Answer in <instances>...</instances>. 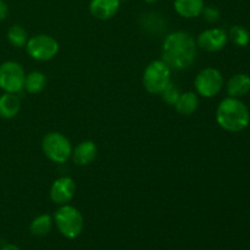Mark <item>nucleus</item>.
<instances>
[{
    "label": "nucleus",
    "mask_w": 250,
    "mask_h": 250,
    "mask_svg": "<svg viewBox=\"0 0 250 250\" xmlns=\"http://www.w3.org/2000/svg\"><path fill=\"white\" fill-rule=\"evenodd\" d=\"M120 5L121 0H92L89 4V11L95 19L106 21L117 14Z\"/></svg>",
    "instance_id": "nucleus-11"
},
{
    "label": "nucleus",
    "mask_w": 250,
    "mask_h": 250,
    "mask_svg": "<svg viewBox=\"0 0 250 250\" xmlns=\"http://www.w3.org/2000/svg\"><path fill=\"white\" fill-rule=\"evenodd\" d=\"M224 83V76L217 68L207 67L195 76L194 87L203 98H214L221 92Z\"/></svg>",
    "instance_id": "nucleus-7"
},
{
    "label": "nucleus",
    "mask_w": 250,
    "mask_h": 250,
    "mask_svg": "<svg viewBox=\"0 0 250 250\" xmlns=\"http://www.w3.org/2000/svg\"><path fill=\"white\" fill-rule=\"evenodd\" d=\"M229 39L237 46H247L250 42V33L243 26L231 27L229 32Z\"/></svg>",
    "instance_id": "nucleus-20"
},
{
    "label": "nucleus",
    "mask_w": 250,
    "mask_h": 250,
    "mask_svg": "<svg viewBox=\"0 0 250 250\" xmlns=\"http://www.w3.org/2000/svg\"><path fill=\"white\" fill-rule=\"evenodd\" d=\"M227 93L232 98L246 97L250 92V76L247 73H236L229 80L226 85Z\"/></svg>",
    "instance_id": "nucleus-13"
},
{
    "label": "nucleus",
    "mask_w": 250,
    "mask_h": 250,
    "mask_svg": "<svg viewBox=\"0 0 250 250\" xmlns=\"http://www.w3.org/2000/svg\"><path fill=\"white\" fill-rule=\"evenodd\" d=\"M161 53L163 60L171 68L187 70L197 58V42L188 32H172L164 39Z\"/></svg>",
    "instance_id": "nucleus-1"
},
{
    "label": "nucleus",
    "mask_w": 250,
    "mask_h": 250,
    "mask_svg": "<svg viewBox=\"0 0 250 250\" xmlns=\"http://www.w3.org/2000/svg\"><path fill=\"white\" fill-rule=\"evenodd\" d=\"M54 222L59 232L68 239H75L82 233L84 219L77 208L72 205H61L54 215Z\"/></svg>",
    "instance_id": "nucleus-3"
},
{
    "label": "nucleus",
    "mask_w": 250,
    "mask_h": 250,
    "mask_svg": "<svg viewBox=\"0 0 250 250\" xmlns=\"http://www.w3.org/2000/svg\"><path fill=\"white\" fill-rule=\"evenodd\" d=\"M98 155V148L94 142L92 141H83L72 149V158L73 163L78 166H85L92 164Z\"/></svg>",
    "instance_id": "nucleus-12"
},
{
    "label": "nucleus",
    "mask_w": 250,
    "mask_h": 250,
    "mask_svg": "<svg viewBox=\"0 0 250 250\" xmlns=\"http://www.w3.org/2000/svg\"><path fill=\"white\" fill-rule=\"evenodd\" d=\"M198 106H199V98L194 92L181 93L180 98L175 104L176 111L183 116H189V115L194 114Z\"/></svg>",
    "instance_id": "nucleus-16"
},
{
    "label": "nucleus",
    "mask_w": 250,
    "mask_h": 250,
    "mask_svg": "<svg viewBox=\"0 0 250 250\" xmlns=\"http://www.w3.org/2000/svg\"><path fill=\"white\" fill-rule=\"evenodd\" d=\"M0 250H21V249H20L17 246H15V244H6V246L2 247Z\"/></svg>",
    "instance_id": "nucleus-24"
},
{
    "label": "nucleus",
    "mask_w": 250,
    "mask_h": 250,
    "mask_svg": "<svg viewBox=\"0 0 250 250\" xmlns=\"http://www.w3.org/2000/svg\"><path fill=\"white\" fill-rule=\"evenodd\" d=\"M173 7L180 16L185 19H195L204 10V0H175Z\"/></svg>",
    "instance_id": "nucleus-14"
},
{
    "label": "nucleus",
    "mask_w": 250,
    "mask_h": 250,
    "mask_svg": "<svg viewBox=\"0 0 250 250\" xmlns=\"http://www.w3.org/2000/svg\"><path fill=\"white\" fill-rule=\"evenodd\" d=\"M76 193V183L71 177L63 176L53 182L50 188L51 202L58 205H66L72 200Z\"/></svg>",
    "instance_id": "nucleus-10"
},
{
    "label": "nucleus",
    "mask_w": 250,
    "mask_h": 250,
    "mask_svg": "<svg viewBox=\"0 0 250 250\" xmlns=\"http://www.w3.org/2000/svg\"><path fill=\"white\" fill-rule=\"evenodd\" d=\"M26 51L33 60L44 62L58 55L59 43L49 34H36L27 41Z\"/></svg>",
    "instance_id": "nucleus-6"
},
{
    "label": "nucleus",
    "mask_w": 250,
    "mask_h": 250,
    "mask_svg": "<svg viewBox=\"0 0 250 250\" xmlns=\"http://www.w3.org/2000/svg\"><path fill=\"white\" fill-rule=\"evenodd\" d=\"M21 110V99L15 93H4L0 95V117L14 119Z\"/></svg>",
    "instance_id": "nucleus-15"
},
{
    "label": "nucleus",
    "mask_w": 250,
    "mask_h": 250,
    "mask_svg": "<svg viewBox=\"0 0 250 250\" xmlns=\"http://www.w3.org/2000/svg\"><path fill=\"white\" fill-rule=\"evenodd\" d=\"M202 15L204 16V19L207 20L208 22H210V23H215V22L219 21L220 17H221V12H220V10L217 9L216 6L204 7Z\"/></svg>",
    "instance_id": "nucleus-22"
},
{
    "label": "nucleus",
    "mask_w": 250,
    "mask_h": 250,
    "mask_svg": "<svg viewBox=\"0 0 250 250\" xmlns=\"http://www.w3.org/2000/svg\"><path fill=\"white\" fill-rule=\"evenodd\" d=\"M216 121L227 132H241L249 126L248 106L238 98H225L216 109Z\"/></svg>",
    "instance_id": "nucleus-2"
},
{
    "label": "nucleus",
    "mask_w": 250,
    "mask_h": 250,
    "mask_svg": "<svg viewBox=\"0 0 250 250\" xmlns=\"http://www.w3.org/2000/svg\"><path fill=\"white\" fill-rule=\"evenodd\" d=\"M26 72L16 61H5L0 65V89L17 94L23 89Z\"/></svg>",
    "instance_id": "nucleus-8"
},
{
    "label": "nucleus",
    "mask_w": 250,
    "mask_h": 250,
    "mask_svg": "<svg viewBox=\"0 0 250 250\" xmlns=\"http://www.w3.org/2000/svg\"><path fill=\"white\" fill-rule=\"evenodd\" d=\"M53 222L50 215L42 214L32 221L29 231L34 237H45L46 234L50 233L51 229H53Z\"/></svg>",
    "instance_id": "nucleus-18"
},
{
    "label": "nucleus",
    "mask_w": 250,
    "mask_h": 250,
    "mask_svg": "<svg viewBox=\"0 0 250 250\" xmlns=\"http://www.w3.org/2000/svg\"><path fill=\"white\" fill-rule=\"evenodd\" d=\"M171 82V67L164 60H154L143 72V85L150 94H160Z\"/></svg>",
    "instance_id": "nucleus-4"
},
{
    "label": "nucleus",
    "mask_w": 250,
    "mask_h": 250,
    "mask_svg": "<svg viewBox=\"0 0 250 250\" xmlns=\"http://www.w3.org/2000/svg\"><path fill=\"white\" fill-rule=\"evenodd\" d=\"M9 15V6L4 0H0V21H4Z\"/></svg>",
    "instance_id": "nucleus-23"
},
{
    "label": "nucleus",
    "mask_w": 250,
    "mask_h": 250,
    "mask_svg": "<svg viewBox=\"0 0 250 250\" xmlns=\"http://www.w3.org/2000/svg\"><path fill=\"white\" fill-rule=\"evenodd\" d=\"M42 149L46 158L56 164H63L72 155V146L65 134L49 132L42 141Z\"/></svg>",
    "instance_id": "nucleus-5"
},
{
    "label": "nucleus",
    "mask_w": 250,
    "mask_h": 250,
    "mask_svg": "<svg viewBox=\"0 0 250 250\" xmlns=\"http://www.w3.org/2000/svg\"><path fill=\"white\" fill-rule=\"evenodd\" d=\"M229 42V34L222 28H209L203 31L198 36L197 46L208 53L220 51L226 46Z\"/></svg>",
    "instance_id": "nucleus-9"
},
{
    "label": "nucleus",
    "mask_w": 250,
    "mask_h": 250,
    "mask_svg": "<svg viewBox=\"0 0 250 250\" xmlns=\"http://www.w3.org/2000/svg\"><path fill=\"white\" fill-rule=\"evenodd\" d=\"M7 41L11 45L16 46V48H22V46H26L27 41H28V34L22 26L14 24L7 31Z\"/></svg>",
    "instance_id": "nucleus-19"
},
{
    "label": "nucleus",
    "mask_w": 250,
    "mask_h": 250,
    "mask_svg": "<svg viewBox=\"0 0 250 250\" xmlns=\"http://www.w3.org/2000/svg\"><path fill=\"white\" fill-rule=\"evenodd\" d=\"M146 2H148V4H154V2H156L158 0H144Z\"/></svg>",
    "instance_id": "nucleus-25"
},
{
    "label": "nucleus",
    "mask_w": 250,
    "mask_h": 250,
    "mask_svg": "<svg viewBox=\"0 0 250 250\" xmlns=\"http://www.w3.org/2000/svg\"><path fill=\"white\" fill-rule=\"evenodd\" d=\"M160 95H161V99L164 100V103H165V104L170 105V106H175L176 102H177L178 98H180L181 92L175 83L170 82L168 83L167 87H166L165 89L160 93Z\"/></svg>",
    "instance_id": "nucleus-21"
},
{
    "label": "nucleus",
    "mask_w": 250,
    "mask_h": 250,
    "mask_svg": "<svg viewBox=\"0 0 250 250\" xmlns=\"http://www.w3.org/2000/svg\"><path fill=\"white\" fill-rule=\"evenodd\" d=\"M46 82H48V80L43 72L32 71L28 75H26L23 89H26V92L29 94H38V93L43 92L44 88L46 87Z\"/></svg>",
    "instance_id": "nucleus-17"
}]
</instances>
